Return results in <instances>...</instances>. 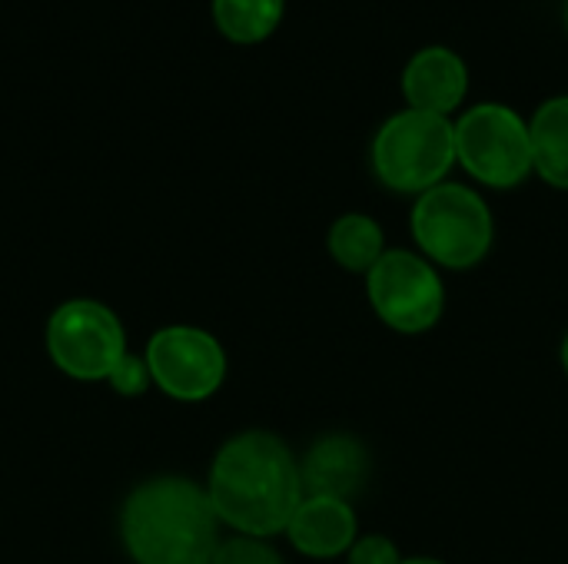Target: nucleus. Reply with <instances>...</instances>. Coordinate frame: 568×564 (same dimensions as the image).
I'll return each instance as SVG.
<instances>
[{
  "mask_svg": "<svg viewBox=\"0 0 568 564\" xmlns=\"http://www.w3.org/2000/svg\"><path fill=\"white\" fill-rule=\"evenodd\" d=\"M206 495L220 525L250 539L286 532L293 512L306 499L296 455L280 435L263 429L240 432L216 452Z\"/></svg>",
  "mask_w": 568,
  "mask_h": 564,
  "instance_id": "f257e3e1",
  "label": "nucleus"
},
{
  "mask_svg": "<svg viewBox=\"0 0 568 564\" xmlns=\"http://www.w3.org/2000/svg\"><path fill=\"white\" fill-rule=\"evenodd\" d=\"M120 539L136 564H213L220 519L203 485L160 475L140 482L120 509Z\"/></svg>",
  "mask_w": 568,
  "mask_h": 564,
  "instance_id": "f03ea898",
  "label": "nucleus"
},
{
  "mask_svg": "<svg viewBox=\"0 0 568 564\" xmlns=\"http://www.w3.org/2000/svg\"><path fill=\"white\" fill-rule=\"evenodd\" d=\"M409 229L419 253L443 269L479 266L496 239L489 203L463 183H439L426 189L413 206Z\"/></svg>",
  "mask_w": 568,
  "mask_h": 564,
  "instance_id": "7ed1b4c3",
  "label": "nucleus"
},
{
  "mask_svg": "<svg viewBox=\"0 0 568 564\" xmlns=\"http://www.w3.org/2000/svg\"><path fill=\"white\" fill-rule=\"evenodd\" d=\"M456 163V130L449 116L403 110L373 140V173L393 193L423 196L439 186Z\"/></svg>",
  "mask_w": 568,
  "mask_h": 564,
  "instance_id": "20e7f679",
  "label": "nucleus"
},
{
  "mask_svg": "<svg viewBox=\"0 0 568 564\" xmlns=\"http://www.w3.org/2000/svg\"><path fill=\"white\" fill-rule=\"evenodd\" d=\"M456 163L493 189H513L529 180L532 170V140L529 123L503 106V103H479L466 110L456 123Z\"/></svg>",
  "mask_w": 568,
  "mask_h": 564,
  "instance_id": "39448f33",
  "label": "nucleus"
},
{
  "mask_svg": "<svg viewBox=\"0 0 568 564\" xmlns=\"http://www.w3.org/2000/svg\"><path fill=\"white\" fill-rule=\"evenodd\" d=\"M366 296L383 326L403 336L436 329L446 309V286L436 266L409 249H386L366 273Z\"/></svg>",
  "mask_w": 568,
  "mask_h": 564,
  "instance_id": "423d86ee",
  "label": "nucleus"
},
{
  "mask_svg": "<svg viewBox=\"0 0 568 564\" xmlns=\"http://www.w3.org/2000/svg\"><path fill=\"white\" fill-rule=\"evenodd\" d=\"M53 366L77 382H103L126 356V332L113 309L93 299L63 302L47 322Z\"/></svg>",
  "mask_w": 568,
  "mask_h": 564,
  "instance_id": "0eeeda50",
  "label": "nucleus"
},
{
  "mask_svg": "<svg viewBox=\"0 0 568 564\" xmlns=\"http://www.w3.org/2000/svg\"><path fill=\"white\" fill-rule=\"evenodd\" d=\"M153 386L176 402H203L226 379V352L216 336L196 326H166L150 336L146 352Z\"/></svg>",
  "mask_w": 568,
  "mask_h": 564,
  "instance_id": "6e6552de",
  "label": "nucleus"
},
{
  "mask_svg": "<svg viewBox=\"0 0 568 564\" xmlns=\"http://www.w3.org/2000/svg\"><path fill=\"white\" fill-rule=\"evenodd\" d=\"M469 90V66L449 47H423L403 70V96L409 110L449 116Z\"/></svg>",
  "mask_w": 568,
  "mask_h": 564,
  "instance_id": "1a4fd4ad",
  "label": "nucleus"
},
{
  "mask_svg": "<svg viewBox=\"0 0 568 564\" xmlns=\"http://www.w3.org/2000/svg\"><path fill=\"white\" fill-rule=\"evenodd\" d=\"M369 452L359 439L353 435H326L320 439L300 472H303V492L306 495H326V499H339L349 502L353 495H359L369 482Z\"/></svg>",
  "mask_w": 568,
  "mask_h": 564,
  "instance_id": "9d476101",
  "label": "nucleus"
},
{
  "mask_svg": "<svg viewBox=\"0 0 568 564\" xmlns=\"http://www.w3.org/2000/svg\"><path fill=\"white\" fill-rule=\"evenodd\" d=\"M286 539L306 558H339L356 542V512L349 502L306 495L286 525Z\"/></svg>",
  "mask_w": 568,
  "mask_h": 564,
  "instance_id": "9b49d317",
  "label": "nucleus"
},
{
  "mask_svg": "<svg viewBox=\"0 0 568 564\" xmlns=\"http://www.w3.org/2000/svg\"><path fill=\"white\" fill-rule=\"evenodd\" d=\"M532 170L556 189H568V96L546 100L529 120Z\"/></svg>",
  "mask_w": 568,
  "mask_h": 564,
  "instance_id": "f8f14e48",
  "label": "nucleus"
},
{
  "mask_svg": "<svg viewBox=\"0 0 568 564\" xmlns=\"http://www.w3.org/2000/svg\"><path fill=\"white\" fill-rule=\"evenodd\" d=\"M326 249L339 269L366 276L386 253V233L366 213H343L326 233Z\"/></svg>",
  "mask_w": 568,
  "mask_h": 564,
  "instance_id": "ddd939ff",
  "label": "nucleus"
},
{
  "mask_svg": "<svg viewBox=\"0 0 568 564\" xmlns=\"http://www.w3.org/2000/svg\"><path fill=\"white\" fill-rule=\"evenodd\" d=\"M286 0H213V20L233 43H260L283 20Z\"/></svg>",
  "mask_w": 568,
  "mask_h": 564,
  "instance_id": "4468645a",
  "label": "nucleus"
},
{
  "mask_svg": "<svg viewBox=\"0 0 568 564\" xmlns=\"http://www.w3.org/2000/svg\"><path fill=\"white\" fill-rule=\"evenodd\" d=\"M213 564H286L283 555L266 542V539H250V535H236L220 542Z\"/></svg>",
  "mask_w": 568,
  "mask_h": 564,
  "instance_id": "2eb2a0df",
  "label": "nucleus"
},
{
  "mask_svg": "<svg viewBox=\"0 0 568 564\" xmlns=\"http://www.w3.org/2000/svg\"><path fill=\"white\" fill-rule=\"evenodd\" d=\"M106 382L113 386L116 396H126V399H136V396H143V392L153 386L146 359H143V356H133V352H126V356L116 362V369L110 372Z\"/></svg>",
  "mask_w": 568,
  "mask_h": 564,
  "instance_id": "dca6fc26",
  "label": "nucleus"
},
{
  "mask_svg": "<svg viewBox=\"0 0 568 564\" xmlns=\"http://www.w3.org/2000/svg\"><path fill=\"white\" fill-rule=\"evenodd\" d=\"M346 564H403V555L386 535H363L346 552Z\"/></svg>",
  "mask_w": 568,
  "mask_h": 564,
  "instance_id": "f3484780",
  "label": "nucleus"
},
{
  "mask_svg": "<svg viewBox=\"0 0 568 564\" xmlns=\"http://www.w3.org/2000/svg\"><path fill=\"white\" fill-rule=\"evenodd\" d=\"M403 564H446L439 558H426V555H416V558H403Z\"/></svg>",
  "mask_w": 568,
  "mask_h": 564,
  "instance_id": "a211bd4d",
  "label": "nucleus"
},
{
  "mask_svg": "<svg viewBox=\"0 0 568 564\" xmlns=\"http://www.w3.org/2000/svg\"><path fill=\"white\" fill-rule=\"evenodd\" d=\"M559 359H562V369H566V376H568V332H566V339H562V349H559Z\"/></svg>",
  "mask_w": 568,
  "mask_h": 564,
  "instance_id": "6ab92c4d",
  "label": "nucleus"
},
{
  "mask_svg": "<svg viewBox=\"0 0 568 564\" xmlns=\"http://www.w3.org/2000/svg\"><path fill=\"white\" fill-rule=\"evenodd\" d=\"M566 23H568V7H566Z\"/></svg>",
  "mask_w": 568,
  "mask_h": 564,
  "instance_id": "aec40b11",
  "label": "nucleus"
}]
</instances>
